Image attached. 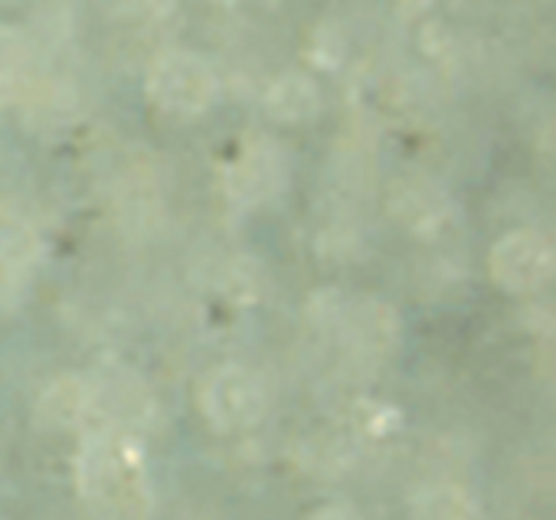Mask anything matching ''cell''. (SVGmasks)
I'll list each match as a JSON object with an SVG mask.
<instances>
[{
  "instance_id": "7a4b0ae2",
  "label": "cell",
  "mask_w": 556,
  "mask_h": 520,
  "mask_svg": "<svg viewBox=\"0 0 556 520\" xmlns=\"http://www.w3.org/2000/svg\"><path fill=\"white\" fill-rule=\"evenodd\" d=\"M491 269L510 292H527L549 276L553 252L536 232H507L491 252Z\"/></svg>"
},
{
  "instance_id": "6da1fadb",
  "label": "cell",
  "mask_w": 556,
  "mask_h": 520,
  "mask_svg": "<svg viewBox=\"0 0 556 520\" xmlns=\"http://www.w3.org/2000/svg\"><path fill=\"white\" fill-rule=\"evenodd\" d=\"M148 92L164 112L177 115H197L203 112L216 96V76L210 63L187 50H170L154 60L148 76Z\"/></svg>"
},
{
  "instance_id": "277c9868",
  "label": "cell",
  "mask_w": 556,
  "mask_h": 520,
  "mask_svg": "<svg viewBox=\"0 0 556 520\" xmlns=\"http://www.w3.org/2000/svg\"><path fill=\"white\" fill-rule=\"evenodd\" d=\"M318 105H321V96L315 83L305 76L278 79L265 96V109L275 122H305L318 112Z\"/></svg>"
},
{
  "instance_id": "3957f363",
  "label": "cell",
  "mask_w": 556,
  "mask_h": 520,
  "mask_svg": "<svg viewBox=\"0 0 556 520\" xmlns=\"http://www.w3.org/2000/svg\"><path fill=\"white\" fill-rule=\"evenodd\" d=\"M286 187V164L271 148H252L229 170V193L242 203L268 200Z\"/></svg>"
}]
</instances>
